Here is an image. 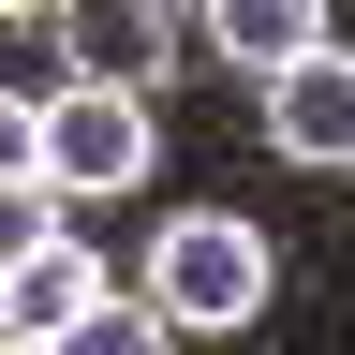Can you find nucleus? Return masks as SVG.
I'll use <instances>...</instances> for the list:
<instances>
[{
	"label": "nucleus",
	"mask_w": 355,
	"mask_h": 355,
	"mask_svg": "<svg viewBox=\"0 0 355 355\" xmlns=\"http://www.w3.org/2000/svg\"><path fill=\"white\" fill-rule=\"evenodd\" d=\"M15 163L44 193H133V178H148V104L104 89V74H74V89H44L15 119Z\"/></svg>",
	"instance_id": "obj_1"
},
{
	"label": "nucleus",
	"mask_w": 355,
	"mask_h": 355,
	"mask_svg": "<svg viewBox=\"0 0 355 355\" xmlns=\"http://www.w3.org/2000/svg\"><path fill=\"white\" fill-rule=\"evenodd\" d=\"M148 296L178 311V326H252V311H266V237L222 222V207H178L148 237Z\"/></svg>",
	"instance_id": "obj_2"
},
{
	"label": "nucleus",
	"mask_w": 355,
	"mask_h": 355,
	"mask_svg": "<svg viewBox=\"0 0 355 355\" xmlns=\"http://www.w3.org/2000/svg\"><path fill=\"white\" fill-rule=\"evenodd\" d=\"M266 133H282V163H355V60L326 44V60L266 74Z\"/></svg>",
	"instance_id": "obj_3"
},
{
	"label": "nucleus",
	"mask_w": 355,
	"mask_h": 355,
	"mask_svg": "<svg viewBox=\"0 0 355 355\" xmlns=\"http://www.w3.org/2000/svg\"><path fill=\"white\" fill-rule=\"evenodd\" d=\"M60 60L104 74V89H148L163 74V0H60Z\"/></svg>",
	"instance_id": "obj_4"
},
{
	"label": "nucleus",
	"mask_w": 355,
	"mask_h": 355,
	"mask_svg": "<svg viewBox=\"0 0 355 355\" xmlns=\"http://www.w3.org/2000/svg\"><path fill=\"white\" fill-rule=\"evenodd\" d=\"M89 296H119V282H104L74 237H30V252H15V282H0V326H15V340H74V311H89Z\"/></svg>",
	"instance_id": "obj_5"
},
{
	"label": "nucleus",
	"mask_w": 355,
	"mask_h": 355,
	"mask_svg": "<svg viewBox=\"0 0 355 355\" xmlns=\"http://www.w3.org/2000/svg\"><path fill=\"white\" fill-rule=\"evenodd\" d=\"M207 44L252 74H296V60H326V0H207Z\"/></svg>",
	"instance_id": "obj_6"
},
{
	"label": "nucleus",
	"mask_w": 355,
	"mask_h": 355,
	"mask_svg": "<svg viewBox=\"0 0 355 355\" xmlns=\"http://www.w3.org/2000/svg\"><path fill=\"white\" fill-rule=\"evenodd\" d=\"M44 355H178V311L163 296H89L74 340H44Z\"/></svg>",
	"instance_id": "obj_7"
},
{
	"label": "nucleus",
	"mask_w": 355,
	"mask_h": 355,
	"mask_svg": "<svg viewBox=\"0 0 355 355\" xmlns=\"http://www.w3.org/2000/svg\"><path fill=\"white\" fill-rule=\"evenodd\" d=\"M15 15H44V0H15Z\"/></svg>",
	"instance_id": "obj_8"
}]
</instances>
